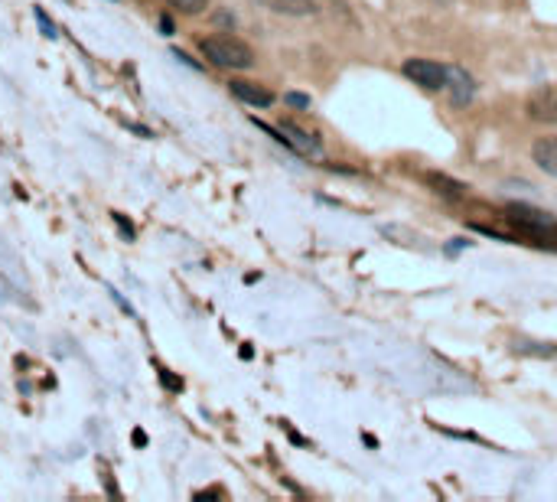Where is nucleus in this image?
I'll list each match as a JSON object with an SVG mask.
<instances>
[{"instance_id":"obj_1","label":"nucleus","mask_w":557,"mask_h":502,"mask_svg":"<svg viewBox=\"0 0 557 502\" xmlns=\"http://www.w3.org/2000/svg\"><path fill=\"white\" fill-rule=\"evenodd\" d=\"M199 52H202L212 65H219V69H251V65H254V52L235 36L199 39Z\"/></svg>"},{"instance_id":"obj_2","label":"nucleus","mask_w":557,"mask_h":502,"mask_svg":"<svg viewBox=\"0 0 557 502\" xmlns=\"http://www.w3.org/2000/svg\"><path fill=\"white\" fill-rule=\"evenodd\" d=\"M258 127H261V131H267L271 138L284 140L287 147H294L300 157H320V153H323V140L316 138V134L303 131V127H297L294 121H281V127H277V131H271L264 121H258Z\"/></svg>"},{"instance_id":"obj_3","label":"nucleus","mask_w":557,"mask_h":502,"mask_svg":"<svg viewBox=\"0 0 557 502\" xmlns=\"http://www.w3.org/2000/svg\"><path fill=\"white\" fill-rule=\"evenodd\" d=\"M401 69H404V76H408L414 85L427 88V91L446 88V65L433 63V59H408Z\"/></svg>"},{"instance_id":"obj_4","label":"nucleus","mask_w":557,"mask_h":502,"mask_svg":"<svg viewBox=\"0 0 557 502\" xmlns=\"http://www.w3.org/2000/svg\"><path fill=\"white\" fill-rule=\"evenodd\" d=\"M525 114L538 124H557V85L534 88L525 98Z\"/></svg>"},{"instance_id":"obj_5","label":"nucleus","mask_w":557,"mask_h":502,"mask_svg":"<svg viewBox=\"0 0 557 502\" xmlns=\"http://www.w3.org/2000/svg\"><path fill=\"white\" fill-rule=\"evenodd\" d=\"M508 212H512V219H515L518 226L532 228L534 235H554L557 232V219L554 215H547L545 209H534V206L515 202V206H508Z\"/></svg>"},{"instance_id":"obj_6","label":"nucleus","mask_w":557,"mask_h":502,"mask_svg":"<svg viewBox=\"0 0 557 502\" xmlns=\"http://www.w3.org/2000/svg\"><path fill=\"white\" fill-rule=\"evenodd\" d=\"M476 78L463 69V65H446V91H450V101L457 105V108H463V105H470L472 98H476Z\"/></svg>"},{"instance_id":"obj_7","label":"nucleus","mask_w":557,"mask_h":502,"mask_svg":"<svg viewBox=\"0 0 557 502\" xmlns=\"http://www.w3.org/2000/svg\"><path fill=\"white\" fill-rule=\"evenodd\" d=\"M228 88H232V95H235L238 101H245V105H251V108H271V105H274V91H267V88L258 85V82L232 78V82H228Z\"/></svg>"},{"instance_id":"obj_8","label":"nucleus","mask_w":557,"mask_h":502,"mask_svg":"<svg viewBox=\"0 0 557 502\" xmlns=\"http://www.w3.org/2000/svg\"><path fill=\"white\" fill-rule=\"evenodd\" d=\"M532 160L538 164V170L557 179V138H538L532 147Z\"/></svg>"},{"instance_id":"obj_9","label":"nucleus","mask_w":557,"mask_h":502,"mask_svg":"<svg viewBox=\"0 0 557 502\" xmlns=\"http://www.w3.org/2000/svg\"><path fill=\"white\" fill-rule=\"evenodd\" d=\"M274 13H290V17H309L316 13V0H267Z\"/></svg>"},{"instance_id":"obj_10","label":"nucleus","mask_w":557,"mask_h":502,"mask_svg":"<svg viewBox=\"0 0 557 502\" xmlns=\"http://www.w3.org/2000/svg\"><path fill=\"white\" fill-rule=\"evenodd\" d=\"M170 7L179 13H189V17H196V13H202L206 7H209V0H170Z\"/></svg>"},{"instance_id":"obj_11","label":"nucleus","mask_w":557,"mask_h":502,"mask_svg":"<svg viewBox=\"0 0 557 502\" xmlns=\"http://www.w3.org/2000/svg\"><path fill=\"white\" fill-rule=\"evenodd\" d=\"M36 23H39V30H43V36L46 39H56L59 33H56V23H52L50 17L43 13V7H36Z\"/></svg>"},{"instance_id":"obj_12","label":"nucleus","mask_w":557,"mask_h":502,"mask_svg":"<svg viewBox=\"0 0 557 502\" xmlns=\"http://www.w3.org/2000/svg\"><path fill=\"white\" fill-rule=\"evenodd\" d=\"M111 219H114V226L121 228V235H124V239H127V241H134V235H137L134 226H131V222H127V219H124L121 212H111Z\"/></svg>"},{"instance_id":"obj_13","label":"nucleus","mask_w":557,"mask_h":502,"mask_svg":"<svg viewBox=\"0 0 557 502\" xmlns=\"http://www.w3.org/2000/svg\"><path fill=\"white\" fill-rule=\"evenodd\" d=\"M160 382H163V385H166L170 391H179V389H183V382H179L176 375H170L166 369H160Z\"/></svg>"},{"instance_id":"obj_14","label":"nucleus","mask_w":557,"mask_h":502,"mask_svg":"<svg viewBox=\"0 0 557 502\" xmlns=\"http://www.w3.org/2000/svg\"><path fill=\"white\" fill-rule=\"evenodd\" d=\"M287 105H294V108H307L309 98L307 95H300V91H287Z\"/></svg>"},{"instance_id":"obj_15","label":"nucleus","mask_w":557,"mask_h":502,"mask_svg":"<svg viewBox=\"0 0 557 502\" xmlns=\"http://www.w3.org/2000/svg\"><path fill=\"white\" fill-rule=\"evenodd\" d=\"M160 30H163V36H173V20H170L166 13L160 17Z\"/></svg>"},{"instance_id":"obj_16","label":"nucleus","mask_w":557,"mask_h":502,"mask_svg":"<svg viewBox=\"0 0 557 502\" xmlns=\"http://www.w3.org/2000/svg\"><path fill=\"white\" fill-rule=\"evenodd\" d=\"M127 127H131L134 134H140V138H153V131H150V127H144V124H127Z\"/></svg>"},{"instance_id":"obj_17","label":"nucleus","mask_w":557,"mask_h":502,"mask_svg":"<svg viewBox=\"0 0 557 502\" xmlns=\"http://www.w3.org/2000/svg\"><path fill=\"white\" fill-rule=\"evenodd\" d=\"M215 23H222V26H235V17H232V13H219V17H215Z\"/></svg>"},{"instance_id":"obj_18","label":"nucleus","mask_w":557,"mask_h":502,"mask_svg":"<svg viewBox=\"0 0 557 502\" xmlns=\"http://www.w3.org/2000/svg\"><path fill=\"white\" fill-rule=\"evenodd\" d=\"M134 447H147V434H144L140 427L134 430Z\"/></svg>"}]
</instances>
